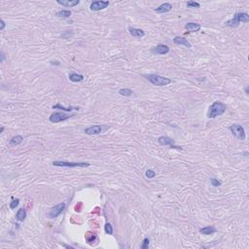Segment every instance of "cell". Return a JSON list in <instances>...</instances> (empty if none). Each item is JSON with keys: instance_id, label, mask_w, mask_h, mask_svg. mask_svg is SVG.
<instances>
[{"instance_id": "11", "label": "cell", "mask_w": 249, "mask_h": 249, "mask_svg": "<svg viewBox=\"0 0 249 249\" xmlns=\"http://www.w3.org/2000/svg\"><path fill=\"white\" fill-rule=\"evenodd\" d=\"M173 43L176 44V45H183V46H185L187 48H191L192 47L191 43L184 37H179V36L174 37L173 38Z\"/></svg>"}, {"instance_id": "1", "label": "cell", "mask_w": 249, "mask_h": 249, "mask_svg": "<svg viewBox=\"0 0 249 249\" xmlns=\"http://www.w3.org/2000/svg\"><path fill=\"white\" fill-rule=\"evenodd\" d=\"M226 109H227L226 104H224L223 102H220V101H215V102L209 107L208 112H207V118L209 119L216 118L217 116L224 114Z\"/></svg>"}, {"instance_id": "14", "label": "cell", "mask_w": 249, "mask_h": 249, "mask_svg": "<svg viewBox=\"0 0 249 249\" xmlns=\"http://www.w3.org/2000/svg\"><path fill=\"white\" fill-rule=\"evenodd\" d=\"M128 31H129V34L134 36V37H138V38H141V37H144L145 35V32L142 30V29H139V28H134V27H128Z\"/></svg>"}, {"instance_id": "28", "label": "cell", "mask_w": 249, "mask_h": 249, "mask_svg": "<svg viewBox=\"0 0 249 249\" xmlns=\"http://www.w3.org/2000/svg\"><path fill=\"white\" fill-rule=\"evenodd\" d=\"M19 203H20V200H19V199H16V200H14L12 202L10 203V208H11V209H15L17 206L19 205Z\"/></svg>"}, {"instance_id": "20", "label": "cell", "mask_w": 249, "mask_h": 249, "mask_svg": "<svg viewBox=\"0 0 249 249\" xmlns=\"http://www.w3.org/2000/svg\"><path fill=\"white\" fill-rule=\"evenodd\" d=\"M22 141H24V138H22V136L21 135H16V136H14V137H12L11 138V140H10V144L11 145H14V146H16V145H19V144H21Z\"/></svg>"}, {"instance_id": "29", "label": "cell", "mask_w": 249, "mask_h": 249, "mask_svg": "<svg viewBox=\"0 0 249 249\" xmlns=\"http://www.w3.org/2000/svg\"><path fill=\"white\" fill-rule=\"evenodd\" d=\"M140 247L142 248V249H147V248H148L149 247V239H144L142 244H141Z\"/></svg>"}, {"instance_id": "24", "label": "cell", "mask_w": 249, "mask_h": 249, "mask_svg": "<svg viewBox=\"0 0 249 249\" xmlns=\"http://www.w3.org/2000/svg\"><path fill=\"white\" fill-rule=\"evenodd\" d=\"M104 231H105V233L107 235H112L113 234V228H112L111 224L106 223L105 226H104Z\"/></svg>"}, {"instance_id": "2", "label": "cell", "mask_w": 249, "mask_h": 249, "mask_svg": "<svg viewBox=\"0 0 249 249\" xmlns=\"http://www.w3.org/2000/svg\"><path fill=\"white\" fill-rule=\"evenodd\" d=\"M144 77L151 84L154 85V86L165 87V86H167V85H169L171 83V80L169 78L163 77V76H160L158 74H149V75H145Z\"/></svg>"}, {"instance_id": "23", "label": "cell", "mask_w": 249, "mask_h": 249, "mask_svg": "<svg viewBox=\"0 0 249 249\" xmlns=\"http://www.w3.org/2000/svg\"><path fill=\"white\" fill-rule=\"evenodd\" d=\"M119 94L123 95V97H132L133 93H132V90L129 89H121L120 90H119Z\"/></svg>"}, {"instance_id": "6", "label": "cell", "mask_w": 249, "mask_h": 249, "mask_svg": "<svg viewBox=\"0 0 249 249\" xmlns=\"http://www.w3.org/2000/svg\"><path fill=\"white\" fill-rule=\"evenodd\" d=\"M65 206H66L65 203L61 202V203H59V205H56V206H54L53 208H51V210L48 213L49 218L55 219V218H56L58 216H59V215L62 213V211L64 210Z\"/></svg>"}, {"instance_id": "4", "label": "cell", "mask_w": 249, "mask_h": 249, "mask_svg": "<svg viewBox=\"0 0 249 249\" xmlns=\"http://www.w3.org/2000/svg\"><path fill=\"white\" fill-rule=\"evenodd\" d=\"M229 129L236 138H239V140H245V138H246L245 131H244V128H243V127H241L240 124H234L229 127Z\"/></svg>"}, {"instance_id": "9", "label": "cell", "mask_w": 249, "mask_h": 249, "mask_svg": "<svg viewBox=\"0 0 249 249\" xmlns=\"http://www.w3.org/2000/svg\"><path fill=\"white\" fill-rule=\"evenodd\" d=\"M109 6V1H102V0H99V1H94L92 2L90 6V11H100L107 8Z\"/></svg>"}, {"instance_id": "12", "label": "cell", "mask_w": 249, "mask_h": 249, "mask_svg": "<svg viewBox=\"0 0 249 249\" xmlns=\"http://www.w3.org/2000/svg\"><path fill=\"white\" fill-rule=\"evenodd\" d=\"M172 9V5L170 3H163L162 4L161 6H159L158 8L155 9V12L160 13V14H163V13H167Z\"/></svg>"}, {"instance_id": "10", "label": "cell", "mask_w": 249, "mask_h": 249, "mask_svg": "<svg viewBox=\"0 0 249 249\" xmlns=\"http://www.w3.org/2000/svg\"><path fill=\"white\" fill-rule=\"evenodd\" d=\"M84 132H86L87 134H90V135L99 134L101 132H102V128H101V126H99V124H95V126H92V127L87 128Z\"/></svg>"}, {"instance_id": "15", "label": "cell", "mask_w": 249, "mask_h": 249, "mask_svg": "<svg viewBox=\"0 0 249 249\" xmlns=\"http://www.w3.org/2000/svg\"><path fill=\"white\" fill-rule=\"evenodd\" d=\"M56 3L59 5H62V6H65V7H74L80 3V1H79V0H73V1H70V0H62V1L58 0Z\"/></svg>"}, {"instance_id": "17", "label": "cell", "mask_w": 249, "mask_h": 249, "mask_svg": "<svg viewBox=\"0 0 249 249\" xmlns=\"http://www.w3.org/2000/svg\"><path fill=\"white\" fill-rule=\"evenodd\" d=\"M215 232H216V229H215L214 227H212V226H207V227L200 229V233L203 234V235H206V236L212 235V234L215 233Z\"/></svg>"}, {"instance_id": "30", "label": "cell", "mask_w": 249, "mask_h": 249, "mask_svg": "<svg viewBox=\"0 0 249 249\" xmlns=\"http://www.w3.org/2000/svg\"><path fill=\"white\" fill-rule=\"evenodd\" d=\"M0 22H1V27H0V30H3L4 28H5V25H5V21H4L3 20L0 21Z\"/></svg>"}, {"instance_id": "25", "label": "cell", "mask_w": 249, "mask_h": 249, "mask_svg": "<svg viewBox=\"0 0 249 249\" xmlns=\"http://www.w3.org/2000/svg\"><path fill=\"white\" fill-rule=\"evenodd\" d=\"M145 175H146V177L148 178V179H153V178L156 176V172L154 170H152V169H148V170L146 171Z\"/></svg>"}, {"instance_id": "26", "label": "cell", "mask_w": 249, "mask_h": 249, "mask_svg": "<svg viewBox=\"0 0 249 249\" xmlns=\"http://www.w3.org/2000/svg\"><path fill=\"white\" fill-rule=\"evenodd\" d=\"M210 183L213 187H220L222 184L221 181H219L218 179L216 178H210Z\"/></svg>"}, {"instance_id": "31", "label": "cell", "mask_w": 249, "mask_h": 249, "mask_svg": "<svg viewBox=\"0 0 249 249\" xmlns=\"http://www.w3.org/2000/svg\"><path fill=\"white\" fill-rule=\"evenodd\" d=\"M4 132V127H1V128H0V133H2Z\"/></svg>"}, {"instance_id": "19", "label": "cell", "mask_w": 249, "mask_h": 249, "mask_svg": "<svg viewBox=\"0 0 249 249\" xmlns=\"http://www.w3.org/2000/svg\"><path fill=\"white\" fill-rule=\"evenodd\" d=\"M69 80L72 82H81L84 80V75L77 74V73H71V74H69Z\"/></svg>"}, {"instance_id": "22", "label": "cell", "mask_w": 249, "mask_h": 249, "mask_svg": "<svg viewBox=\"0 0 249 249\" xmlns=\"http://www.w3.org/2000/svg\"><path fill=\"white\" fill-rule=\"evenodd\" d=\"M58 17H60V18H69L71 16V11L70 10H61L59 12H58L56 14Z\"/></svg>"}, {"instance_id": "16", "label": "cell", "mask_w": 249, "mask_h": 249, "mask_svg": "<svg viewBox=\"0 0 249 249\" xmlns=\"http://www.w3.org/2000/svg\"><path fill=\"white\" fill-rule=\"evenodd\" d=\"M185 29L189 32H197L201 29V25L199 24H195V22H188L185 25Z\"/></svg>"}, {"instance_id": "5", "label": "cell", "mask_w": 249, "mask_h": 249, "mask_svg": "<svg viewBox=\"0 0 249 249\" xmlns=\"http://www.w3.org/2000/svg\"><path fill=\"white\" fill-rule=\"evenodd\" d=\"M53 166L56 167H88L90 166L89 163H68V162H60L55 161Z\"/></svg>"}, {"instance_id": "13", "label": "cell", "mask_w": 249, "mask_h": 249, "mask_svg": "<svg viewBox=\"0 0 249 249\" xmlns=\"http://www.w3.org/2000/svg\"><path fill=\"white\" fill-rule=\"evenodd\" d=\"M153 51L158 55H167L169 52V47L167 46V45L160 44V45H158Z\"/></svg>"}, {"instance_id": "8", "label": "cell", "mask_w": 249, "mask_h": 249, "mask_svg": "<svg viewBox=\"0 0 249 249\" xmlns=\"http://www.w3.org/2000/svg\"><path fill=\"white\" fill-rule=\"evenodd\" d=\"M70 117H72V116L63 114V113H60V112H55L49 117V121L51 123H53V124H58V123H60L62 121L67 120V119H69Z\"/></svg>"}, {"instance_id": "7", "label": "cell", "mask_w": 249, "mask_h": 249, "mask_svg": "<svg viewBox=\"0 0 249 249\" xmlns=\"http://www.w3.org/2000/svg\"><path fill=\"white\" fill-rule=\"evenodd\" d=\"M158 142L162 146H169L170 148L173 149H178V150H182V147L176 146L174 144V140H172L170 137L168 136H160L158 138Z\"/></svg>"}, {"instance_id": "32", "label": "cell", "mask_w": 249, "mask_h": 249, "mask_svg": "<svg viewBox=\"0 0 249 249\" xmlns=\"http://www.w3.org/2000/svg\"><path fill=\"white\" fill-rule=\"evenodd\" d=\"M245 93H246V94H248V87L245 88Z\"/></svg>"}, {"instance_id": "21", "label": "cell", "mask_w": 249, "mask_h": 249, "mask_svg": "<svg viewBox=\"0 0 249 249\" xmlns=\"http://www.w3.org/2000/svg\"><path fill=\"white\" fill-rule=\"evenodd\" d=\"M53 109H60V110H62V111L70 112V111H72V110H79V107H72V106H70V107H68V108H65V107L61 106L60 103H58L56 105H54V106H53Z\"/></svg>"}, {"instance_id": "27", "label": "cell", "mask_w": 249, "mask_h": 249, "mask_svg": "<svg viewBox=\"0 0 249 249\" xmlns=\"http://www.w3.org/2000/svg\"><path fill=\"white\" fill-rule=\"evenodd\" d=\"M187 6L190 7V8H200V3L197 2H194V1H189L187 2Z\"/></svg>"}, {"instance_id": "3", "label": "cell", "mask_w": 249, "mask_h": 249, "mask_svg": "<svg viewBox=\"0 0 249 249\" xmlns=\"http://www.w3.org/2000/svg\"><path fill=\"white\" fill-rule=\"evenodd\" d=\"M249 21V16L247 13H236L234 15V18L229 20L226 22V25L230 27H236L239 26L240 22H248Z\"/></svg>"}, {"instance_id": "18", "label": "cell", "mask_w": 249, "mask_h": 249, "mask_svg": "<svg viewBox=\"0 0 249 249\" xmlns=\"http://www.w3.org/2000/svg\"><path fill=\"white\" fill-rule=\"evenodd\" d=\"M25 217H26V212H25V209L24 208L19 209L18 212H17V214H16L17 220H18V221H20V222H22L25 219Z\"/></svg>"}]
</instances>
